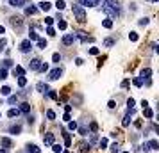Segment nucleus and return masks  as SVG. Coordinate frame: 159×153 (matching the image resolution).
<instances>
[{
    "instance_id": "c9c22d12",
    "label": "nucleus",
    "mask_w": 159,
    "mask_h": 153,
    "mask_svg": "<svg viewBox=\"0 0 159 153\" xmlns=\"http://www.w3.org/2000/svg\"><path fill=\"white\" fill-rule=\"evenodd\" d=\"M77 130H79V134H81V135H86V134H88V128H86L84 125H81V127H77Z\"/></svg>"
},
{
    "instance_id": "39448f33",
    "label": "nucleus",
    "mask_w": 159,
    "mask_h": 153,
    "mask_svg": "<svg viewBox=\"0 0 159 153\" xmlns=\"http://www.w3.org/2000/svg\"><path fill=\"white\" fill-rule=\"evenodd\" d=\"M77 2H79V5H84V7H95V5H98L100 0H77Z\"/></svg>"
},
{
    "instance_id": "052dcab7",
    "label": "nucleus",
    "mask_w": 159,
    "mask_h": 153,
    "mask_svg": "<svg viewBox=\"0 0 159 153\" xmlns=\"http://www.w3.org/2000/svg\"><path fill=\"white\" fill-rule=\"evenodd\" d=\"M5 32V29H4V25H0V34H4Z\"/></svg>"
},
{
    "instance_id": "de8ad7c7",
    "label": "nucleus",
    "mask_w": 159,
    "mask_h": 153,
    "mask_svg": "<svg viewBox=\"0 0 159 153\" xmlns=\"http://www.w3.org/2000/svg\"><path fill=\"white\" fill-rule=\"evenodd\" d=\"M47 34H48V36H55V29H54V27H48V29H47Z\"/></svg>"
},
{
    "instance_id": "6ab92c4d",
    "label": "nucleus",
    "mask_w": 159,
    "mask_h": 153,
    "mask_svg": "<svg viewBox=\"0 0 159 153\" xmlns=\"http://www.w3.org/2000/svg\"><path fill=\"white\" fill-rule=\"evenodd\" d=\"M9 132H11L13 135H18V134L21 132V127H20V125H13V127L9 128Z\"/></svg>"
},
{
    "instance_id": "69168bd1",
    "label": "nucleus",
    "mask_w": 159,
    "mask_h": 153,
    "mask_svg": "<svg viewBox=\"0 0 159 153\" xmlns=\"http://www.w3.org/2000/svg\"><path fill=\"white\" fill-rule=\"evenodd\" d=\"M124 153H127V152H124Z\"/></svg>"
},
{
    "instance_id": "2eb2a0df",
    "label": "nucleus",
    "mask_w": 159,
    "mask_h": 153,
    "mask_svg": "<svg viewBox=\"0 0 159 153\" xmlns=\"http://www.w3.org/2000/svg\"><path fill=\"white\" fill-rule=\"evenodd\" d=\"M27 153H41V150L36 144H27Z\"/></svg>"
},
{
    "instance_id": "bb28decb",
    "label": "nucleus",
    "mask_w": 159,
    "mask_h": 153,
    "mask_svg": "<svg viewBox=\"0 0 159 153\" xmlns=\"http://www.w3.org/2000/svg\"><path fill=\"white\" fill-rule=\"evenodd\" d=\"M38 48H41V50H45L47 48V39H38Z\"/></svg>"
},
{
    "instance_id": "9b49d317",
    "label": "nucleus",
    "mask_w": 159,
    "mask_h": 153,
    "mask_svg": "<svg viewBox=\"0 0 159 153\" xmlns=\"http://www.w3.org/2000/svg\"><path fill=\"white\" fill-rule=\"evenodd\" d=\"M0 144H2V148H11L13 146V141L9 137H2L0 139Z\"/></svg>"
},
{
    "instance_id": "864d4df0",
    "label": "nucleus",
    "mask_w": 159,
    "mask_h": 153,
    "mask_svg": "<svg viewBox=\"0 0 159 153\" xmlns=\"http://www.w3.org/2000/svg\"><path fill=\"white\" fill-rule=\"evenodd\" d=\"M140 25H141V27L149 25V18H141V20H140Z\"/></svg>"
},
{
    "instance_id": "c85d7f7f",
    "label": "nucleus",
    "mask_w": 159,
    "mask_h": 153,
    "mask_svg": "<svg viewBox=\"0 0 159 153\" xmlns=\"http://www.w3.org/2000/svg\"><path fill=\"white\" fill-rule=\"evenodd\" d=\"M109 148H111V153H120V146H118V143H113Z\"/></svg>"
},
{
    "instance_id": "680f3d73",
    "label": "nucleus",
    "mask_w": 159,
    "mask_h": 153,
    "mask_svg": "<svg viewBox=\"0 0 159 153\" xmlns=\"http://www.w3.org/2000/svg\"><path fill=\"white\" fill-rule=\"evenodd\" d=\"M0 153H7V152H5V148H2V150H0Z\"/></svg>"
},
{
    "instance_id": "dca6fc26",
    "label": "nucleus",
    "mask_w": 159,
    "mask_h": 153,
    "mask_svg": "<svg viewBox=\"0 0 159 153\" xmlns=\"http://www.w3.org/2000/svg\"><path fill=\"white\" fill-rule=\"evenodd\" d=\"M38 5H39V9H41V11H48V9L52 7V5H50V2H47V0H43V2H39Z\"/></svg>"
},
{
    "instance_id": "20e7f679",
    "label": "nucleus",
    "mask_w": 159,
    "mask_h": 153,
    "mask_svg": "<svg viewBox=\"0 0 159 153\" xmlns=\"http://www.w3.org/2000/svg\"><path fill=\"white\" fill-rule=\"evenodd\" d=\"M61 75H63V70L61 68H54L48 73V80H57V78H61Z\"/></svg>"
},
{
    "instance_id": "f03ea898",
    "label": "nucleus",
    "mask_w": 159,
    "mask_h": 153,
    "mask_svg": "<svg viewBox=\"0 0 159 153\" xmlns=\"http://www.w3.org/2000/svg\"><path fill=\"white\" fill-rule=\"evenodd\" d=\"M72 11H73V14H75L77 21H81V23H84V21H86V12H84V7H82V5L75 4V5L72 7Z\"/></svg>"
},
{
    "instance_id": "7c9ffc66",
    "label": "nucleus",
    "mask_w": 159,
    "mask_h": 153,
    "mask_svg": "<svg viewBox=\"0 0 159 153\" xmlns=\"http://www.w3.org/2000/svg\"><path fill=\"white\" fill-rule=\"evenodd\" d=\"M18 86L20 87H25L27 86V78L25 77H18Z\"/></svg>"
},
{
    "instance_id": "f704fd0d",
    "label": "nucleus",
    "mask_w": 159,
    "mask_h": 153,
    "mask_svg": "<svg viewBox=\"0 0 159 153\" xmlns=\"http://www.w3.org/2000/svg\"><path fill=\"white\" fill-rule=\"evenodd\" d=\"M52 62L59 64V62H61V53H54V55H52Z\"/></svg>"
},
{
    "instance_id": "58836bf2",
    "label": "nucleus",
    "mask_w": 159,
    "mask_h": 153,
    "mask_svg": "<svg viewBox=\"0 0 159 153\" xmlns=\"http://www.w3.org/2000/svg\"><path fill=\"white\" fill-rule=\"evenodd\" d=\"M38 71H41V73L48 71V64H47V62H41V66H39V70H38Z\"/></svg>"
},
{
    "instance_id": "72a5a7b5",
    "label": "nucleus",
    "mask_w": 159,
    "mask_h": 153,
    "mask_svg": "<svg viewBox=\"0 0 159 153\" xmlns=\"http://www.w3.org/2000/svg\"><path fill=\"white\" fill-rule=\"evenodd\" d=\"M98 146H100L102 150H106V148H107V139H106V137H102V139L98 141Z\"/></svg>"
},
{
    "instance_id": "49530a36",
    "label": "nucleus",
    "mask_w": 159,
    "mask_h": 153,
    "mask_svg": "<svg viewBox=\"0 0 159 153\" xmlns=\"http://www.w3.org/2000/svg\"><path fill=\"white\" fill-rule=\"evenodd\" d=\"M66 27H68V25H66V21H64V20H59V29H61V30H64Z\"/></svg>"
},
{
    "instance_id": "e2e57ef3",
    "label": "nucleus",
    "mask_w": 159,
    "mask_h": 153,
    "mask_svg": "<svg viewBox=\"0 0 159 153\" xmlns=\"http://www.w3.org/2000/svg\"><path fill=\"white\" fill-rule=\"evenodd\" d=\"M152 2H158V0H152Z\"/></svg>"
},
{
    "instance_id": "a878e982",
    "label": "nucleus",
    "mask_w": 159,
    "mask_h": 153,
    "mask_svg": "<svg viewBox=\"0 0 159 153\" xmlns=\"http://www.w3.org/2000/svg\"><path fill=\"white\" fill-rule=\"evenodd\" d=\"M55 7H57V11H63V9L66 7V4H64V0H57V2H55Z\"/></svg>"
},
{
    "instance_id": "6e6552de",
    "label": "nucleus",
    "mask_w": 159,
    "mask_h": 153,
    "mask_svg": "<svg viewBox=\"0 0 159 153\" xmlns=\"http://www.w3.org/2000/svg\"><path fill=\"white\" fill-rule=\"evenodd\" d=\"M77 37H75V34H66L64 37H63V45H73V41H75Z\"/></svg>"
},
{
    "instance_id": "2f4dec72",
    "label": "nucleus",
    "mask_w": 159,
    "mask_h": 153,
    "mask_svg": "<svg viewBox=\"0 0 159 153\" xmlns=\"http://www.w3.org/2000/svg\"><path fill=\"white\" fill-rule=\"evenodd\" d=\"M77 127H79V125H77L75 121H68V130H72V132H75V130H77Z\"/></svg>"
},
{
    "instance_id": "a211bd4d",
    "label": "nucleus",
    "mask_w": 159,
    "mask_h": 153,
    "mask_svg": "<svg viewBox=\"0 0 159 153\" xmlns=\"http://www.w3.org/2000/svg\"><path fill=\"white\" fill-rule=\"evenodd\" d=\"M143 116H145V118H149V119H152V118H154V111H152V109H149V107H145V109H143Z\"/></svg>"
},
{
    "instance_id": "f8f14e48",
    "label": "nucleus",
    "mask_w": 159,
    "mask_h": 153,
    "mask_svg": "<svg viewBox=\"0 0 159 153\" xmlns=\"http://www.w3.org/2000/svg\"><path fill=\"white\" fill-rule=\"evenodd\" d=\"M9 5L11 7H23L25 5V0H9Z\"/></svg>"
},
{
    "instance_id": "a19ab883",
    "label": "nucleus",
    "mask_w": 159,
    "mask_h": 153,
    "mask_svg": "<svg viewBox=\"0 0 159 153\" xmlns=\"http://www.w3.org/2000/svg\"><path fill=\"white\" fill-rule=\"evenodd\" d=\"M7 102H9L11 105H14V103L18 102V96H14V94H13V96H9V98H7Z\"/></svg>"
},
{
    "instance_id": "9d476101",
    "label": "nucleus",
    "mask_w": 159,
    "mask_h": 153,
    "mask_svg": "<svg viewBox=\"0 0 159 153\" xmlns=\"http://www.w3.org/2000/svg\"><path fill=\"white\" fill-rule=\"evenodd\" d=\"M43 143H45V146H52V144H54V134L43 135Z\"/></svg>"
},
{
    "instance_id": "0e129e2a",
    "label": "nucleus",
    "mask_w": 159,
    "mask_h": 153,
    "mask_svg": "<svg viewBox=\"0 0 159 153\" xmlns=\"http://www.w3.org/2000/svg\"><path fill=\"white\" fill-rule=\"evenodd\" d=\"M0 116H2V112H0Z\"/></svg>"
},
{
    "instance_id": "0eeeda50",
    "label": "nucleus",
    "mask_w": 159,
    "mask_h": 153,
    "mask_svg": "<svg viewBox=\"0 0 159 153\" xmlns=\"http://www.w3.org/2000/svg\"><path fill=\"white\" fill-rule=\"evenodd\" d=\"M150 75H152V70H150V68H143L141 73H140V78H141V80H149Z\"/></svg>"
},
{
    "instance_id": "4be33fe9",
    "label": "nucleus",
    "mask_w": 159,
    "mask_h": 153,
    "mask_svg": "<svg viewBox=\"0 0 159 153\" xmlns=\"http://www.w3.org/2000/svg\"><path fill=\"white\" fill-rule=\"evenodd\" d=\"M102 27H104V29H113V20H111V18L104 20V21H102Z\"/></svg>"
},
{
    "instance_id": "ea45409f",
    "label": "nucleus",
    "mask_w": 159,
    "mask_h": 153,
    "mask_svg": "<svg viewBox=\"0 0 159 153\" xmlns=\"http://www.w3.org/2000/svg\"><path fill=\"white\" fill-rule=\"evenodd\" d=\"M115 41H116V39L109 37V39H106V41H104V45H106V46H113V45H115Z\"/></svg>"
},
{
    "instance_id": "603ef678",
    "label": "nucleus",
    "mask_w": 159,
    "mask_h": 153,
    "mask_svg": "<svg viewBox=\"0 0 159 153\" xmlns=\"http://www.w3.org/2000/svg\"><path fill=\"white\" fill-rule=\"evenodd\" d=\"M129 86H131V80H129V78H125V80L122 82V87H124V89H127Z\"/></svg>"
},
{
    "instance_id": "13d9d810",
    "label": "nucleus",
    "mask_w": 159,
    "mask_h": 153,
    "mask_svg": "<svg viewBox=\"0 0 159 153\" xmlns=\"http://www.w3.org/2000/svg\"><path fill=\"white\" fill-rule=\"evenodd\" d=\"M4 46H5V39H4V37H2V39H0V52H2V50H4Z\"/></svg>"
},
{
    "instance_id": "c756f323",
    "label": "nucleus",
    "mask_w": 159,
    "mask_h": 153,
    "mask_svg": "<svg viewBox=\"0 0 159 153\" xmlns=\"http://www.w3.org/2000/svg\"><path fill=\"white\" fill-rule=\"evenodd\" d=\"M39 39V36L34 32V30H30V34H29V41H38Z\"/></svg>"
},
{
    "instance_id": "1a4fd4ad",
    "label": "nucleus",
    "mask_w": 159,
    "mask_h": 153,
    "mask_svg": "<svg viewBox=\"0 0 159 153\" xmlns=\"http://www.w3.org/2000/svg\"><path fill=\"white\" fill-rule=\"evenodd\" d=\"M9 21H11V25H13L14 29H16V27H21V18H20V16H11Z\"/></svg>"
},
{
    "instance_id": "37998d69",
    "label": "nucleus",
    "mask_w": 159,
    "mask_h": 153,
    "mask_svg": "<svg viewBox=\"0 0 159 153\" xmlns=\"http://www.w3.org/2000/svg\"><path fill=\"white\" fill-rule=\"evenodd\" d=\"M47 94H48L50 98H54V100H57V93H55V91H52V89H48V93H47Z\"/></svg>"
},
{
    "instance_id": "5fc2aeb1",
    "label": "nucleus",
    "mask_w": 159,
    "mask_h": 153,
    "mask_svg": "<svg viewBox=\"0 0 159 153\" xmlns=\"http://www.w3.org/2000/svg\"><path fill=\"white\" fill-rule=\"evenodd\" d=\"M89 128H91L93 132H97V128H98V125H97L95 121H91V123H89Z\"/></svg>"
},
{
    "instance_id": "ddd939ff",
    "label": "nucleus",
    "mask_w": 159,
    "mask_h": 153,
    "mask_svg": "<svg viewBox=\"0 0 159 153\" xmlns=\"http://www.w3.org/2000/svg\"><path fill=\"white\" fill-rule=\"evenodd\" d=\"M36 89H38V91H41V93H48V86H47L45 82H38Z\"/></svg>"
},
{
    "instance_id": "4468645a",
    "label": "nucleus",
    "mask_w": 159,
    "mask_h": 153,
    "mask_svg": "<svg viewBox=\"0 0 159 153\" xmlns=\"http://www.w3.org/2000/svg\"><path fill=\"white\" fill-rule=\"evenodd\" d=\"M18 111H20V112H25V114H27V112H30V105H29L27 102H23V103H20V109H18Z\"/></svg>"
},
{
    "instance_id": "4c0bfd02",
    "label": "nucleus",
    "mask_w": 159,
    "mask_h": 153,
    "mask_svg": "<svg viewBox=\"0 0 159 153\" xmlns=\"http://www.w3.org/2000/svg\"><path fill=\"white\" fill-rule=\"evenodd\" d=\"M52 150H54V153H61L63 152V146H59V144L54 143V144H52Z\"/></svg>"
},
{
    "instance_id": "aec40b11",
    "label": "nucleus",
    "mask_w": 159,
    "mask_h": 153,
    "mask_svg": "<svg viewBox=\"0 0 159 153\" xmlns=\"http://www.w3.org/2000/svg\"><path fill=\"white\" fill-rule=\"evenodd\" d=\"M89 148H91V146H89V143H81V144H79V150H81L82 153H88V152H89Z\"/></svg>"
},
{
    "instance_id": "bf43d9fd",
    "label": "nucleus",
    "mask_w": 159,
    "mask_h": 153,
    "mask_svg": "<svg viewBox=\"0 0 159 153\" xmlns=\"http://www.w3.org/2000/svg\"><path fill=\"white\" fill-rule=\"evenodd\" d=\"M63 119H64V121H70V112H66V114L63 116Z\"/></svg>"
},
{
    "instance_id": "4d7b16f0",
    "label": "nucleus",
    "mask_w": 159,
    "mask_h": 153,
    "mask_svg": "<svg viewBox=\"0 0 159 153\" xmlns=\"http://www.w3.org/2000/svg\"><path fill=\"white\" fill-rule=\"evenodd\" d=\"M75 64H77V66H82V64H84V61L79 57V59H75Z\"/></svg>"
},
{
    "instance_id": "473e14b6",
    "label": "nucleus",
    "mask_w": 159,
    "mask_h": 153,
    "mask_svg": "<svg viewBox=\"0 0 159 153\" xmlns=\"http://www.w3.org/2000/svg\"><path fill=\"white\" fill-rule=\"evenodd\" d=\"M63 135H64V143H66V148H70V146H72V139H70V134H66V132H64Z\"/></svg>"
},
{
    "instance_id": "b1692460",
    "label": "nucleus",
    "mask_w": 159,
    "mask_h": 153,
    "mask_svg": "<svg viewBox=\"0 0 159 153\" xmlns=\"http://www.w3.org/2000/svg\"><path fill=\"white\" fill-rule=\"evenodd\" d=\"M0 93H2V96H9V94H11V87H9V86H4V87L0 89Z\"/></svg>"
},
{
    "instance_id": "412c9836",
    "label": "nucleus",
    "mask_w": 159,
    "mask_h": 153,
    "mask_svg": "<svg viewBox=\"0 0 159 153\" xmlns=\"http://www.w3.org/2000/svg\"><path fill=\"white\" fill-rule=\"evenodd\" d=\"M147 148H150V150H159V143L156 141V139H152V141H149Z\"/></svg>"
},
{
    "instance_id": "c03bdc74",
    "label": "nucleus",
    "mask_w": 159,
    "mask_h": 153,
    "mask_svg": "<svg viewBox=\"0 0 159 153\" xmlns=\"http://www.w3.org/2000/svg\"><path fill=\"white\" fill-rule=\"evenodd\" d=\"M134 105H136V102H134L132 98H129V100H127V107H129V109H134Z\"/></svg>"
},
{
    "instance_id": "8fccbe9b",
    "label": "nucleus",
    "mask_w": 159,
    "mask_h": 153,
    "mask_svg": "<svg viewBox=\"0 0 159 153\" xmlns=\"http://www.w3.org/2000/svg\"><path fill=\"white\" fill-rule=\"evenodd\" d=\"M98 52H100V50H98L97 46H93V48H89V53H91V55H98Z\"/></svg>"
},
{
    "instance_id": "423d86ee",
    "label": "nucleus",
    "mask_w": 159,
    "mask_h": 153,
    "mask_svg": "<svg viewBox=\"0 0 159 153\" xmlns=\"http://www.w3.org/2000/svg\"><path fill=\"white\" fill-rule=\"evenodd\" d=\"M41 59H32L30 61V64H29V70H32V71H38L39 70V66H41Z\"/></svg>"
},
{
    "instance_id": "6e6d98bb",
    "label": "nucleus",
    "mask_w": 159,
    "mask_h": 153,
    "mask_svg": "<svg viewBox=\"0 0 159 153\" xmlns=\"http://www.w3.org/2000/svg\"><path fill=\"white\" fill-rule=\"evenodd\" d=\"M107 107H109V109H115V107H116V102H115V100H111V102L107 103Z\"/></svg>"
},
{
    "instance_id": "79ce46f5",
    "label": "nucleus",
    "mask_w": 159,
    "mask_h": 153,
    "mask_svg": "<svg viewBox=\"0 0 159 153\" xmlns=\"http://www.w3.org/2000/svg\"><path fill=\"white\" fill-rule=\"evenodd\" d=\"M54 20H55V18H52V16H48V18H45V23H47L48 27H52V23H54Z\"/></svg>"
},
{
    "instance_id": "7ed1b4c3",
    "label": "nucleus",
    "mask_w": 159,
    "mask_h": 153,
    "mask_svg": "<svg viewBox=\"0 0 159 153\" xmlns=\"http://www.w3.org/2000/svg\"><path fill=\"white\" fill-rule=\"evenodd\" d=\"M30 50H32V41L23 39V41L20 43V52H21V53H27V52H30Z\"/></svg>"
},
{
    "instance_id": "e433bc0d",
    "label": "nucleus",
    "mask_w": 159,
    "mask_h": 153,
    "mask_svg": "<svg viewBox=\"0 0 159 153\" xmlns=\"http://www.w3.org/2000/svg\"><path fill=\"white\" fill-rule=\"evenodd\" d=\"M5 78H7V70L0 68V80H5Z\"/></svg>"
},
{
    "instance_id": "393cba45",
    "label": "nucleus",
    "mask_w": 159,
    "mask_h": 153,
    "mask_svg": "<svg viewBox=\"0 0 159 153\" xmlns=\"http://www.w3.org/2000/svg\"><path fill=\"white\" fill-rule=\"evenodd\" d=\"M18 114H20L18 109H9V111H7V116H9V118H16Z\"/></svg>"
},
{
    "instance_id": "a18cd8bd",
    "label": "nucleus",
    "mask_w": 159,
    "mask_h": 153,
    "mask_svg": "<svg viewBox=\"0 0 159 153\" xmlns=\"http://www.w3.org/2000/svg\"><path fill=\"white\" fill-rule=\"evenodd\" d=\"M47 118L48 119H55V112L54 111H47Z\"/></svg>"
},
{
    "instance_id": "cd10ccee",
    "label": "nucleus",
    "mask_w": 159,
    "mask_h": 153,
    "mask_svg": "<svg viewBox=\"0 0 159 153\" xmlns=\"http://www.w3.org/2000/svg\"><path fill=\"white\" fill-rule=\"evenodd\" d=\"M11 66H13V61H11V59H4V61H2V68L7 70V68H11Z\"/></svg>"
},
{
    "instance_id": "3c124183",
    "label": "nucleus",
    "mask_w": 159,
    "mask_h": 153,
    "mask_svg": "<svg viewBox=\"0 0 159 153\" xmlns=\"http://www.w3.org/2000/svg\"><path fill=\"white\" fill-rule=\"evenodd\" d=\"M134 86H136V87H141V86H143V80H141V78H134Z\"/></svg>"
},
{
    "instance_id": "f257e3e1",
    "label": "nucleus",
    "mask_w": 159,
    "mask_h": 153,
    "mask_svg": "<svg viewBox=\"0 0 159 153\" xmlns=\"http://www.w3.org/2000/svg\"><path fill=\"white\" fill-rule=\"evenodd\" d=\"M104 12L106 14H109V18L113 20V18H118L120 16V4L116 2V0H106V4H104Z\"/></svg>"
},
{
    "instance_id": "5701e85b",
    "label": "nucleus",
    "mask_w": 159,
    "mask_h": 153,
    "mask_svg": "<svg viewBox=\"0 0 159 153\" xmlns=\"http://www.w3.org/2000/svg\"><path fill=\"white\" fill-rule=\"evenodd\" d=\"M25 12H27V14H36V12H38V7L29 5V7H25Z\"/></svg>"
},
{
    "instance_id": "09e8293b",
    "label": "nucleus",
    "mask_w": 159,
    "mask_h": 153,
    "mask_svg": "<svg viewBox=\"0 0 159 153\" xmlns=\"http://www.w3.org/2000/svg\"><path fill=\"white\" fill-rule=\"evenodd\" d=\"M129 39H131V41H138V34H136V32H131V34H129Z\"/></svg>"
},
{
    "instance_id": "f3484780",
    "label": "nucleus",
    "mask_w": 159,
    "mask_h": 153,
    "mask_svg": "<svg viewBox=\"0 0 159 153\" xmlns=\"http://www.w3.org/2000/svg\"><path fill=\"white\" fill-rule=\"evenodd\" d=\"M13 73H14V75H18V77H25V70H23L21 66H16V68L13 70Z\"/></svg>"
}]
</instances>
